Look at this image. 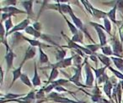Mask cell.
<instances>
[{"mask_svg":"<svg viewBox=\"0 0 123 103\" xmlns=\"http://www.w3.org/2000/svg\"><path fill=\"white\" fill-rule=\"evenodd\" d=\"M90 24L92 26H94V29H95L96 32H97L98 35H99V44H100L101 47H104L105 46L106 44V35H105V33L104 30L105 29V27H103L101 24H96V23H94V22H90Z\"/></svg>","mask_w":123,"mask_h":103,"instance_id":"obj_1","label":"cell"},{"mask_svg":"<svg viewBox=\"0 0 123 103\" xmlns=\"http://www.w3.org/2000/svg\"><path fill=\"white\" fill-rule=\"evenodd\" d=\"M68 14L70 15V17L72 18L73 21H74V25H75L76 27H77L78 29H79V30L81 31V32H83V33H84V34H86V35H88L89 39H90L91 41H93V39L91 38V36L89 35V32H88V31L86 30L85 27H84V23L82 22V20H81L80 19H79V18H78L77 16H76L75 14H74V11H73V9L70 11V12H69Z\"/></svg>","mask_w":123,"mask_h":103,"instance_id":"obj_2","label":"cell"},{"mask_svg":"<svg viewBox=\"0 0 123 103\" xmlns=\"http://www.w3.org/2000/svg\"><path fill=\"white\" fill-rule=\"evenodd\" d=\"M29 24H30V19H24L23 21H21L19 24H18L16 26H14L10 31H9L8 34H6V36L9 35V34H13V33H18L19 31H21V30H25L26 28L29 27Z\"/></svg>","mask_w":123,"mask_h":103,"instance_id":"obj_3","label":"cell"},{"mask_svg":"<svg viewBox=\"0 0 123 103\" xmlns=\"http://www.w3.org/2000/svg\"><path fill=\"white\" fill-rule=\"evenodd\" d=\"M112 46H113V53H114V54H116V56H119V58L122 57L123 47H122V43L121 42V40H119V39L115 37V39H112Z\"/></svg>","mask_w":123,"mask_h":103,"instance_id":"obj_4","label":"cell"},{"mask_svg":"<svg viewBox=\"0 0 123 103\" xmlns=\"http://www.w3.org/2000/svg\"><path fill=\"white\" fill-rule=\"evenodd\" d=\"M85 73H86V81L85 85L87 87H92L94 83V75H93L92 70L88 63L85 60Z\"/></svg>","mask_w":123,"mask_h":103,"instance_id":"obj_5","label":"cell"},{"mask_svg":"<svg viewBox=\"0 0 123 103\" xmlns=\"http://www.w3.org/2000/svg\"><path fill=\"white\" fill-rule=\"evenodd\" d=\"M36 47H33V46L30 45L29 47L27 48L25 51V54L24 59H23L22 62L20 64V66H23L25 65V63L26 62L27 60H30L33 59V58L36 56Z\"/></svg>","mask_w":123,"mask_h":103,"instance_id":"obj_6","label":"cell"},{"mask_svg":"<svg viewBox=\"0 0 123 103\" xmlns=\"http://www.w3.org/2000/svg\"><path fill=\"white\" fill-rule=\"evenodd\" d=\"M73 60H74V57L71 56L69 58H66V59L62 60L61 61H58L57 63H55V64H51V66L52 68H66L70 66L73 64Z\"/></svg>","mask_w":123,"mask_h":103,"instance_id":"obj_7","label":"cell"},{"mask_svg":"<svg viewBox=\"0 0 123 103\" xmlns=\"http://www.w3.org/2000/svg\"><path fill=\"white\" fill-rule=\"evenodd\" d=\"M16 57V54H14L12 51V49H7V52H6L5 55V60L6 64H7V72L13 67V65H14V60Z\"/></svg>","mask_w":123,"mask_h":103,"instance_id":"obj_8","label":"cell"},{"mask_svg":"<svg viewBox=\"0 0 123 103\" xmlns=\"http://www.w3.org/2000/svg\"><path fill=\"white\" fill-rule=\"evenodd\" d=\"M1 11L2 13H7V14H10L11 16L14 15L16 14H26V12L22 11L20 9H17V8L14 7V6H6V7L1 8Z\"/></svg>","mask_w":123,"mask_h":103,"instance_id":"obj_9","label":"cell"},{"mask_svg":"<svg viewBox=\"0 0 123 103\" xmlns=\"http://www.w3.org/2000/svg\"><path fill=\"white\" fill-rule=\"evenodd\" d=\"M89 7H90L91 11H92V15H94V17H96L97 19H105V18H107V13L94 8L90 3H89Z\"/></svg>","mask_w":123,"mask_h":103,"instance_id":"obj_10","label":"cell"},{"mask_svg":"<svg viewBox=\"0 0 123 103\" xmlns=\"http://www.w3.org/2000/svg\"><path fill=\"white\" fill-rule=\"evenodd\" d=\"M22 67L23 66H20L19 65V67L17 68V69L14 70L12 71V74H13V80H12V82H11V85L9 87H12V86L14 85V83L16 81H17L18 79H20V76L21 75L23 74L22 73Z\"/></svg>","mask_w":123,"mask_h":103,"instance_id":"obj_11","label":"cell"},{"mask_svg":"<svg viewBox=\"0 0 123 103\" xmlns=\"http://www.w3.org/2000/svg\"><path fill=\"white\" fill-rule=\"evenodd\" d=\"M23 39H25L26 41H28V42L31 44V46H33V47H40V48H47V47H51L50 45H48V44H43V43H41L40 41L38 40H35V39H28V38H25V36H23Z\"/></svg>","mask_w":123,"mask_h":103,"instance_id":"obj_12","label":"cell"},{"mask_svg":"<svg viewBox=\"0 0 123 103\" xmlns=\"http://www.w3.org/2000/svg\"><path fill=\"white\" fill-rule=\"evenodd\" d=\"M33 1H22L21 2V4L22 6L25 8V9L26 10V14H28L29 16H31L33 14V9H32V7H33Z\"/></svg>","mask_w":123,"mask_h":103,"instance_id":"obj_13","label":"cell"},{"mask_svg":"<svg viewBox=\"0 0 123 103\" xmlns=\"http://www.w3.org/2000/svg\"><path fill=\"white\" fill-rule=\"evenodd\" d=\"M116 9H117V4H116L114 7L112 8V9H111V10L107 13V17L109 18L114 24H117L118 21L116 20Z\"/></svg>","mask_w":123,"mask_h":103,"instance_id":"obj_14","label":"cell"},{"mask_svg":"<svg viewBox=\"0 0 123 103\" xmlns=\"http://www.w3.org/2000/svg\"><path fill=\"white\" fill-rule=\"evenodd\" d=\"M35 69H34V76L32 78V84L34 86H39L41 84V78H40L39 75H38V71H37V67H36V64L35 62Z\"/></svg>","mask_w":123,"mask_h":103,"instance_id":"obj_15","label":"cell"},{"mask_svg":"<svg viewBox=\"0 0 123 103\" xmlns=\"http://www.w3.org/2000/svg\"><path fill=\"white\" fill-rule=\"evenodd\" d=\"M81 70H82V66H79V67L76 68L75 73H74V76L71 77L70 79H69V81L75 83V84H79V80H80V76H81Z\"/></svg>","mask_w":123,"mask_h":103,"instance_id":"obj_16","label":"cell"},{"mask_svg":"<svg viewBox=\"0 0 123 103\" xmlns=\"http://www.w3.org/2000/svg\"><path fill=\"white\" fill-rule=\"evenodd\" d=\"M25 33L28 34H31V35L34 36L36 39H38V38H41V35H42V34H41L40 31H37L36 29H35L34 28H33V26H29V27L26 28L25 30Z\"/></svg>","mask_w":123,"mask_h":103,"instance_id":"obj_17","label":"cell"},{"mask_svg":"<svg viewBox=\"0 0 123 103\" xmlns=\"http://www.w3.org/2000/svg\"><path fill=\"white\" fill-rule=\"evenodd\" d=\"M96 56H97L98 59L101 61V63H103V64L105 65V67L109 68L110 66H111V58H109L108 56L105 55V54H96Z\"/></svg>","mask_w":123,"mask_h":103,"instance_id":"obj_18","label":"cell"},{"mask_svg":"<svg viewBox=\"0 0 123 103\" xmlns=\"http://www.w3.org/2000/svg\"><path fill=\"white\" fill-rule=\"evenodd\" d=\"M103 89H104L105 93L106 96H108V98L111 100V91L113 90L112 83L109 81H106V82L104 84V87H103Z\"/></svg>","mask_w":123,"mask_h":103,"instance_id":"obj_19","label":"cell"},{"mask_svg":"<svg viewBox=\"0 0 123 103\" xmlns=\"http://www.w3.org/2000/svg\"><path fill=\"white\" fill-rule=\"evenodd\" d=\"M111 60L113 61L115 65L116 66V68H117L121 72H122L123 71V60L121 59V58L114 57V56H111Z\"/></svg>","mask_w":123,"mask_h":103,"instance_id":"obj_20","label":"cell"},{"mask_svg":"<svg viewBox=\"0 0 123 103\" xmlns=\"http://www.w3.org/2000/svg\"><path fill=\"white\" fill-rule=\"evenodd\" d=\"M58 74H59V71H58L57 69H56V68H52V69H51V73H50V76H49V78H48V81H46L47 86L51 84V82H53V81L56 79V77L58 76Z\"/></svg>","mask_w":123,"mask_h":103,"instance_id":"obj_21","label":"cell"},{"mask_svg":"<svg viewBox=\"0 0 123 103\" xmlns=\"http://www.w3.org/2000/svg\"><path fill=\"white\" fill-rule=\"evenodd\" d=\"M62 15H63V18H64V19H65V21H66V23H67V24L68 25V27H69V29H70V31H71V33L73 34V35H75V34H77L78 33H79V29H78V28L76 27L75 25H74V24H72V23L70 22V21L68 20V19L66 18V16L64 15L63 14H62Z\"/></svg>","mask_w":123,"mask_h":103,"instance_id":"obj_22","label":"cell"},{"mask_svg":"<svg viewBox=\"0 0 123 103\" xmlns=\"http://www.w3.org/2000/svg\"><path fill=\"white\" fill-rule=\"evenodd\" d=\"M39 52H40V58H39L40 63H41V64H45V63L49 62V58H48V55L44 52V51H43V49H41V48H40L39 49Z\"/></svg>","mask_w":123,"mask_h":103,"instance_id":"obj_23","label":"cell"},{"mask_svg":"<svg viewBox=\"0 0 123 103\" xmlns=\"http://www.w3.org/2000/svg\"><path fill=\"white\" fill-rule=\"evenodd\" d=\"M20 81H21V82L24 83V84L25 85V86H27L28 87L31 88L33 86V84H32V82L31 81V80H30L29 76H28L26 74H25V73H23V74L21 75Z\"/></svg>","mask_w":123,"mask_h":103,"instance_id":"obj_24","label":"cell"},{"mask_svg":"<svg viewBox=\"0 0 123 103\" xmlns=\"http://www.w3.org/2000/svg\"><path fill=\"white\" fill-rule=\"evenodd\" d=\"M66 54H67V51L65 49H57L56 50V60L58 61H61L62 60L66 59L65 56H66Z\"/></svg>","mask_w":123,"mask_h":103,"instance_id":"obj_25","label":"cell"},{"mask_svg":"<svg viewBox=\"0 0 123 103\" xmlns=\"http://www.w3.org/2000/svg\"><path fill=\"white\" fill-rule=\"evenodd\" d=\"M84 34L83 32L79 31V33L73 36L72 40L75 43H81V44H83V39H84V34Z\"/></svg>","mask_w":123,"mask_h":103,"instance_id":"obj_26","label":"cell"},{"mask_svg":"<svg viewBox=\"0 0 123 103\" xmlns=\"http://www.w3.org/2000/svg\"><path fill=\"white\" fill-rule=\"evenodd\" d=\"M105 69H106L105 66H104L102 68H99V69H93V70L94 71V74H95L96 80L99 79L103 75L105 74Z\"/></svg>","mask_w":123,"mask_h":103,"instance_id":"obj_27","label":"cell"},{"mask_svg":"<svg viewBox=\"0 0 123 103\" xmlns=\"http://www.w3.org/2000/svg\"><path fill=\"white\" fill-rule=\"evenodd\" d=\"M36 93H35V91H31V92H29L27 95H26V96H25V97H22L20 98L21 100H23V101H35V99L36 98Z\"/></svg>","mask_w":123,"mask_h":103,"instance_id":"obj_28","label":"cell"},{"mask_svg":"<svg viewBox=\"0 0 123 103\" xmlns=\"http://www.w3.org/2000/svg\"><path fill=\"white\" fill-rule=\"evenodd\" d=\"M104 24H105L104 27H105V31L110 35H111V21H110V19H108V18L104 19Z\"/></svg>","mask_w":123,"mask_h":103,"instance_id":"obj_29","label":"cell"},{"mask_svg":"<svg viewBox=\"0 0 123 103\" xmlns=\"http://www.w3.org/2000/svg\"><path fill=\"white\" fill-rule=\"evenodd\" d=\"M4 28H5V30H6V34L10 31V29L13 27V22H12V17L8 19L7 20L4 22Z\"/></svg>","mask_w":123,"mask_h":103,"instance_id":"obj_30","label":"cell"},{"mask_svg":"<svg viewBox=\"0 0 123 103\" xmlns=\"http://www.w3.org/2000/svg\"><path fill=\"white\" fill-rule=\"evenodd\" d=\"M85 47L87 48L88 49H89L92 53H95L101 46H100V44H97L95 43V44H87Z\"/></svg>","mask_w":123,"mask_h":103,"instance_id":"obj_31","label":"cell"},{"mask_svg":"<svg viewBox=\"0 0 123 103\" xmlns=\"http://www.w3.org/2000/svg\"><path fill=\"white\" fill-rule=\"evenodd\" d=\"M101 49H102V52L104 53V54L106 56L114 54V53H113L111 46H109V45H105V46H104V47H101Z\"/></svg>","mask_w":123,"mask_h":103,"instance_id":"obj_32","label":"cell"},{"mask_svg":"<svg viewBox=\"0 0 123 103\" xmlns=\"http://www.w3.org/2000/svg\"><path fill=\"white\" fill-rule=\"evenodd\" d=\"M74 57V63L75 65L76 68L77 67H79V66H82V59H81V56L79 55V54H74L73 55Z\"/></svg>","mask_w":123,"mask_h":103,"instance_id":"obj_33","label":"cell"},{"mask_svg":"<svg viewBox=\"0 0 123 103\" xmlns=\"http://www.w3.org/2000/svg\"><path fill=\"white\" fill-rule=\"evenodd\" d=\"M69 81H68V80H65V79H61V80H57V81H54L53 82H51V84H52L53 86H55V88L56 87V86H63L64 84H66V83H68Z\"/></svg>","mask_w":123,"mask_h":103,"instance_id":"obj_34","label":"cell"},{"mask_svg":"<svg viewBox=\"0 0 123 103\" xmlns=\"http://www.w3.org/2000/svg\"><path fill=\"white\" fill-rule=\"evenodd\" d=\"M109 69L111 70V71H112L113 73L115 74V76H116L117 78H119L120 80H121V81H123V73L121 72V71L117 70H115L114 68H112L111 66H110Z\"/></svg>","mask_w":123,"mask_h":103,"instance_id":"obj_35","label":"cell"},{"mask_svg":"<svg viewBox=\"0 0 123 103\" xmlns=\"http://www.w3.org/2000/svg\"><path fill=\"white\" fill-rule=\"evenodd\" d=\"M36 98L37 99H43L45 96V91H44V88L43 89H41L40 91H38L36 92Z\"/></svg>","mask_w":123,"mask_h":103,"instance_id":"obj_36","label":"cell"},{"mask_svg":"<svg viewBox=\"0 0 123 103\" xmlns=\"http://www.w3.org/2000/svg\"><path fill=\"white\" fill-rule=\"evenodd\" d=\"M97 81H98V83H99V84H101V83H105L106 81H108V76H106V74H104L100 78H99V79H98Z\"/></svg>","mask_w":123,"mask_h":103,"instance_id":"obj_37","label":"cell"},{"mask_svg":"<svg viewBox=\"0 0 123 103\" xmlns=\"http://www.w3.org/2000/svg\"><path fill=\"white\" fill-rule=\"evenodd\" d=\"M55 88V86H53L52 84H50L48 86H46V87L44 88V91H45V93H51V90H53Z\"/></svg>","mask_w":123,"mask_h":103,"instance_id":"obj_38","label":"cell"},{"mask_svg":"<svg viewBox=\"0 0 123 103\" xmlns=\"http://www.w3.org/2000/svg\"><path fill=\"white\" fill-rule=\"evenodd\" d=\"M4 101H14V102H18V103H31V101H23V100H19V99H14V100H11V101H1V103H4Z\"/></svg>","mask_w":123,"mask_h":103,"instance_id":"obj_39","label":"cell"},{"mask_svg":"<svg viewBox=\"0 0 123 103\" xmlns=\"http://www.w3.org/2000/svg\"><path fill=\"white\" fill-rule=\"evenodd\" d=\"M12 16L10 15V14H7V13H2V22H4V20H7L8 19H9V18H11Z\"/></svg>","mask_w":123,"mask_h":103,"instance_id":"obj_40","label":"cell"},{"mask_svg":"<svg viewBox=\"0 0 123 103\" xmlns=\"http://www.w3.org/2000/svg\"><path fill=\"white\" fill-rule=\"evenodd\" d=\"M55 89H56V91H57V92H69L68 90H66L65 88H63L62 86H56Z\"/></svg>","mask_w":123,"mask_h":103,"instance_id":"obj_41","label":"cell"},{"mask_svg":"<svg viewBox=\"0 0 123 103\" xmlns=\"http://www.w3.org/2000/svg\"><path fill=\"white\" fill-rule=\"evenodd\" d=\"M33 28H34L35 29H36L37 31H40V30H41V23H39V22L34 23V24H33Z\"/></svg>","mask_w":123,"mask_h":103,"instance_id":"obj_42","label":"cell"},{"mask_svg":"<svg viewBox=\"0 0 123 103\" xmlns=\"http://www.w3.org/2000/svg\"><path fill=\"white\" fill-rule=\"evenodd\" d=\"M119 34H120V40H121V42L122 43L123 42V24L120 27Z\"/></svg>","mask_w":123,"mask_h":103,"instance_id":"obj_43","label":"cell"},{"mask_svg":"<svg viewBox=\"0 0 123 103\" xmlns=\"http://www.w3.org/2000/svg\"><path fill=\"white\" fill-rule=\"evenodd\" d=\"M3 3H6V4H8V5H11V6H15L16 4H17V1H15V0H11V1H4Z\"/></svg>","mask_w":123,"mask_h":103,"instance_id":"obj_44","label":"cell"},{"mask_svg":"<svg viewBox=\"0 0 123 103\" xmlns=\"http://www.w3.org/2000/svg\"><path fill=\"white\" fill-rule=\"evenodd\" d=\"M116 4H117V9H119L121 11H123V1H117Z\"/></svg>","mask_w":123,"mask_h":103,"instance_id":"obj_45","label":"cell"},{"mask_svg":"<svg viewBox=\"0 0 123 103\" xmlns=\"http://www.w3.org/2000/svg\"><path fill=\"white\" fill-rule=\"evenodd\" d=\"M97 56H94V54H92V55H90V59L92 60L93 61H94V62H95V64H96V65H98V61H97Z\"/></svg>","mask_w":123,"mask_h":103,"instance_id":"obj_46","label":"cell"},{"mask_svg":"<svg viewBox=\"0 0 123 103\" xmlns=\"http://www.w3.org/2000/svg\"><path fill=\"white\" fill-rule=\"evenodd\" d=\"M1 73H2V76H1V83H3V81H4V70L1 68Z\"/></svg>","mask_w":123,"mask_h":103,"instance_id":"obj_47","label":"cell"},{"mask_svg":"<svg viewBox=\"0 0 123 103\" xmlns=\"http://www.w3.org/2000/svg\"><path fill=\"white\" fill-rule=\"evenodd\" d=\"M120 83H121V89L123 90V81H121V82H120Z\"/></svg>","mask_w":123,"mask_h":103,"instance_id":"obj_48","label":"cell"}]
</instances>
